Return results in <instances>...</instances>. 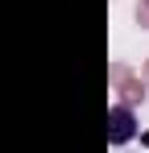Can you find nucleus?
Returning <instances> with one entry per match:
<instances>
[{"mask_svg": "<svg viewBox=\"0 0 149 153\" xmlns=\"http://www.w3.org/2000/svg\"><path fill=\"white\" fill-rule=\"evenodd\" d=\"M133 137H137V116H133V108L116 103V108L108 112V141H112V145H128Z\"/></svg>", "mask_w": 149, "mask_h": 153, "instance_id": "1", "label": "nucleus"}]
</instances>
